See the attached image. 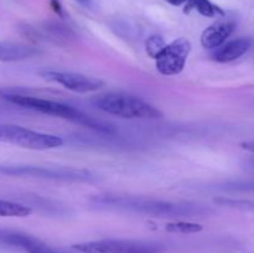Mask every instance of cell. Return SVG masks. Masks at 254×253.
<instances>
[{"instance_id": "cell-1", "label": "cell", "mask_w": 254, "mask_h": 253, "mask_svg": "<svg viewBox=\"0 0 254 253\" xmlns=\"http://www.w3.org/2000/svg\"><path fill=\"white\" fill-rule=\"evenodd\" d=\"M92 202L99 207L131 211V212L143 213L154 217H193L207 211L201 206L175 203L170 201L156 200V198L139 197V196L99 195L94 196Z\"/></svg>"}, {"instance_id": "cell-2", "label": "cell", "mask_w": 254, "mask_h": 253, "mask_svg": "<svg viewBox=\"0 0 254 253\" xmlns=\"http://www.w3.org/2000/svg\"><path fill=\"white\" fill-rule=\"evenodd\" d=\"M4 98L7 102H10V103L21 107V108L29 109V111L46 114V116L57 117V118L67 119V121L74 122V123L87 126V128L94 129V130L98 131H104V133L113 131V128L109 124L97 121V119L92 118L91 116H87L83 112L76 109L74 107L61 103V102L50 101V99L37 98V97L16 93L4 94Z\"/></svg>"}, {"instance_id": "cell-3", "label": "cell", "mask_w": 254, "mask_h": 253, "mask_svg": "<svg viewBox=\"0 0 254 253\" xmlns=\"http://www.w3.org/2000/svg\"><path fill=\"white\" fill-rule=\"evenodd\" d=\"M92 103L104 113L126 119H156L163 113L139 97L123 93H107L94 97Z\"/></svg>"}, {"instance_id": "cell-4", "label": "cell", "mask_w": 254, "mask_h": 253, "mask_svg": "<svg viewBox=\"0 0 254 253\" xmlns=\"http://www.w3.org/2000/svg\"><path fill=\"white\" fill-rule=\"evenodd\" d=\"M0 175L15 178H36L64 183H87L94 180L89 171L71 168H45L36 165H10L0 164Z\"/></svg>"}, {"instance_id": "cell-5", "label": "cell", "mask_w": 254, "mask_h": 253, "mask_svg": "<svg viewBox=\"0 0 254 253\" xmlns=\"http://www.w3.org/2000/svg\"><path fill=\"white\" fill-rule=\"evenodd\" d=\"M0 141L31 150H49L64 144L61 136L4 123H0Z\"/></svg>"}, {"instance_id": "cell-6", "label": "cell", "mask_w": 254, "mask_h": 253, "mask_svg": "<svg viewBox=\"0 0 254 253\" xmlns=\"http://www.w3.org/2000/svg\"><path fill=\"white\" fill-rule=\"evenodd\" d=\"M79 253H163L159 243L134 240H99L73 245Z\"/></svg>"}, {"instance_id": "cell-7", "label": "cell", "mask_w": 254, "mask_h": 253, "mask_svg": "<svg viewBox=\"0 0 254 253\" xmlns=\"http://www.w3.org/2000/svg\"><path fill=\"white\" fill-rule=\"evenodd\" d=\"M190 52L191 42L185 37L170 42L155 59L156 69L164 76L179 74L185 67Z\"/></svg>"}, {"instance_id": "cell-8", "label": "cell", "mask_w": 254, "mask_h": 253, "mask_svg": "<svg viewBox=\"0 0 254 253\" xmlns=\"http://www.w3.org/2000/svg\"><path fill=\"white\" fill-rule=\"evenodd\" d=\"M40 74L46 81L61 84L66 89L76 93H91L104 87V82L102 79L76 72L42 71Z\"/></svg>"}, {"instance_id": "cell-9", "label": "cell", "mask_w": 254, "mask_h": 253, "mask_svg": "<svg viewBox=\"0 0 254 253\" xmlns=\"http://www.w3.org/2000/svg\"><path fill=\"white\" fill-rule=\"evenodd\" d=\"M0 245L20 248L26 253H66L51 247L34 236L9 228H0Z\"/></svg>"}, {"instance_id": "cell-10", "label": "cell", "mask_w": 254, "mask_h": 253, "mask_svg": "<svg viewBox=\"0 0 254 253\" xmlns=\"http://www.w3.org/2000/svg\"><path fill=\"white\" fill-rule=\"evenodd\" d=\"M236 29V22L231 20L217 21L208 26L201 35V44L205 49L216 50L222 46Z\"/></svg>"}, {"instance_id": "cell-11", "label": "cell", "mask_w": 254, "mask_h": 253, "mask_svg": "<svg viewBox=\"0 0 254 253\" xmlns=\"http://www.w3.org/2000/svg\"><path fill=\"white\" fill-rule=\"evenodd\" d=\"M252 46V40L250 37H238L232 41L225 42L222 46L215 50L212 54V60L221 63L232 62L242 57Z\"/></svg>"}, {"instance_id": "cell-12", "label": "cell", "mask_w": 254, "mask_h": 253, "mask_svg": "<svg viewBox=\"0 0 254 253\" xmlns=\"http://www.w3.org/2000/svg\"><path fill=\"white\" fill-rule=\"evenodd\" d=\"M39 54V50L31 45L15 41H0V62L22 61Z\"/></svg>"}, {"instance_id": "cell-13", "label": "cell", "mask_w": 254, "mask_h": 253, "mask_svg": "<svg viewBox=\"0 0 254 253\" xmlns=\"http://www.w3.org/2000/svg\"><path fill=\"white\" fill-rule=\"evenodd\" d=\"M191 10H196L206 17L223 16L225 15V11L220 6L213 4L211 0H188L185 12H190Z\"/></svg>"}, {"instance_id": "cell-14", "label": "cell", "mask_w": 254, "mask_h": 253, "mask_svg": "<svg viewBox=\"0 0 254 253\" xmlns=\"http://www.w3.org/2000/svg\"><path fill=\"white\" fill-rule=\"evenodd\" d=\"M31 212L29 206L0 198V217H27Z\"/></svg>"}, {"instance_id": "cell-15", "label": "cell", "mask_w": 254, "mask_h": 253, "mask_svg": "<svg viewBox=\"0 0 254 253\" xmlns=\"http://www.w3.org/2000/svg\"><path fill=\"white\" fill-rule=\"evenodd\" d=\"M165 230L170 233H183V235H191L198 233L203 230V226L195 222H186V221H175L165 225Z\"/></svg>"}, {"instance_id": "cell-16", "label": "cell", "mask_w": 254, "mask_h": 253, "mask_svg": "<svg viewBox=\"0 0 254 253\" xmlns=\"http://www.w3.org/2000/svg\"><path fill=\"white\" fill-rule=\"evenodd\" d=\"M145 47L149 56H150L151 59H156V57L163 52V50L166 47V42L164 41L163 37L159 36V35H151V36L148 37V40L145 41Z\"/></svg>"}, {"instance_id": "cell-17", "label": "cell", "mask_w": 254, "mask_h": 253, "mask_svg": "<svg viewBox=\"0 0 254 253\" xmlns=\"http://www.w3.org/2000/svg\"><path fill=\"white\" fill-rule=\"evenodd\" d=\"M241 146H242V149H245V150H247V151H250V153L254 154V140L243 141V143L241 144Z\"/></svg>"}, {"instance_id": "cell-18", "label": "cell", "mask_w": 254, "mask_h": 253, "mask_svg": "<svg viewBox=\"0 0 254 253\" xmlns=\"http://www.w3.org/2000/svg\"><path fill=\"white\" fill-rule=\"evenodd\" d=\"M165 1H168L169 4L174 5V6H180V5L186 4V2H188V0H165Z\"/></svg>"}, {"instance_id": "cell-19", "label": "cell", "mask_w": 254, "mask_h": 253, "mask_svg": "<svg viewBox=\"0 0 254 253\" xmlns=\"http://www.w3.org/2000/svg\"><path fill=\"white\" fill-rule=\"evenodd\" d=\"M77 2H78V4H81V5H83V6H91V2H92V0H76Z\"/></svg>"}]
</instances>
